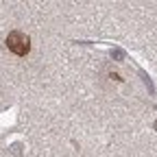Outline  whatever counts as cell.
Returning <instances> with one entry per match:
<instances>
[{"instance_id":"1","label":"cell","mask_w":157,"mask_h":157,"mask_svg":"<svg viewBox=\"0 0 157 157\" xmlns=\"http://www.w3.org/2000/svg\"><path fill=\"white\" fill-rule=\"evenodd\" d=\"M7 48L17 55V57H24L29 50H31V39L24 35V33H20V31H13L7 35Z\"/></svg>"}]
</instances>
